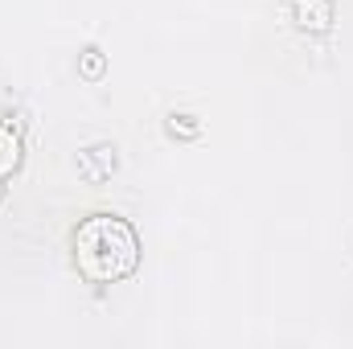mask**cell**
Here are the masks:
<instances>
[{
    "instance_id": "cell-1",
    "label": "cell",
    "mask_w": 353,
    "mask_h": 349,
    "mask_svg": "<svg viewBox=\"0 0 353 349\" xmlns=\"http://www.w3.org/2000/svg\"><path fill=\"white\" fill-rule=\"evenodd\" d=\"M74 263L90 283L128 279L140 267V239L119 214H90L74 230Z\"/></svg>"
},
{
    "instance_id": "cell-2",
    "label": "cell",
    "mask_w": 353,
    "mask_h": 349,
    "mask_svg": "<svg viewBox=\"0 0 353 349\" xmlns=\"http://www.w3.org/2000/svg\"><path fill=\"white\" fill-rule=\"evenodd\" d=\"M17 157H21V140L12 136V128L0 123V177L17 169Z\"/></svg>"
}]
</instances>
